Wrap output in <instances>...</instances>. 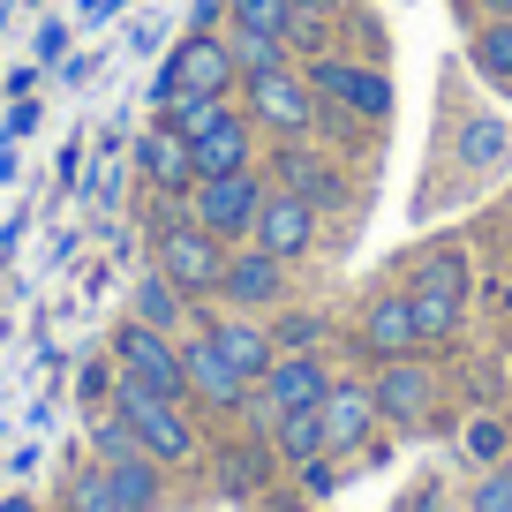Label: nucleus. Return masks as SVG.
<instances>
[{
	"label": "nucleus",
	"mask_w": 512,
	"mask_h": 512,
	"mask_svg": "<svg viewBox=\"0 0 512 512\" xmlns=\"http://www.w3.org/2000/svg\"><path fill=\"white\" fill-rule=\"evenodd\" d=\"M68 512H121L106 467H76V475H68Z\"/></svg>",
	"instance_id": "nucleus-25"
},
{
	"label": "nucleus",
	"mask_w": 512,
	"mask_h": 512,
	"mask_svg": "<svg viewBox=\"0 0 512 512\" xmlns=\"http://www.w3.org/2000/svg\"><path fill=\"white\" fill-rule=\"evenodd\" d=\"M241 76V61H234V38H219V31H189L174 46V61H166V76L151 83V98L159 106H174L181 91H204V98H226V83Z\"/></svg>",
	"instance_id": "nucleus-3"
},
{
	"label": "nucleus",
	"mask_w": 512,
	"mask_h": 512,
	"mask_svg": "<svg viewBox=\"0 0 512 512\" xmlns=\"http://www.w3.org/2000/svg\"><path fill=\"white\" fill-rule=\"evenodd\" d=\"M324 392H332V369L317 362V354H279L272 369H264V400L287 415V407H324Z\"/></svg>",
	"instance_id": "nucleus-14"
},
{
	"label": "nucleus",
	"mask_w": 512,
	"mask_h": 512,
	"mask_svg": "<svg viewBox=\"0 0 512 512\" xmlns=\"http://www.w3.org/2000/svg\"><path fill=\"white\" fill-rule=\"evenodd\" d=\"M317 332H324L317 317H287V324L272 332V347H279V354H309V339H317Z\"/></svg>",
	"instance_id": "nucleus-31"
},
{
	"label": "nucleus",
	"mask_w": 512,
	"mask_h": 512,
	"mask_svg": "<svg viewBox=\"0 0 512 512\" xmlns=\"http://www.w3.org/2000/svg\"><path fill=\"white\" fill-rule=\"evenodd\" d=\"M249 159H256V136H249V121H241V113H226V121H211L204 136H196V181L241 174Z\"/></svg>",
	"instance_id": "nucleus-16"
},
{
	"label": "nucleus",
	"mask_w": 512,
	"mask_h": 512,
	"mask_svg": "<svg viewBox=\"0 0 512 512\" xmlns=\"http://www.w3.org/2000/svg\"><path fill=\"white\" fill-rule=\"evenodd\" d=\"M264 181H256V166H241V174H211V181H196V211L189 219L204 226V234H219V241H241V234H256V211H264Z\"/></svg>",
	"instance_id": "nucleus-6"
},
{
	"label": "nucleus",
	"mask_w": 512,
	"mask_h": 512,
	"mask_svg": "<svg viewBox=\"0 0 512 512\" xmlns=\"http://www.w3.org/2000/svg\"><path fill=\"white\" fill-rule=\"evenodd\" d=\"M400 294H407V309H415L422 347H430V339H452V332H460V302H467V264H460V249L422 256L415 279H407Z\"/></svg>",
	"instance_id": "nucleus-1"
},
{
	"label": "nucleus",
	"mask_w": 512,
	"mask_h": 512,
	"mask_svg": "<svg viewBox=\"0 0 512 512\" xmlns=\"http://www.w3.org/2000/svg\"><path fill=\"white\" fill-rule=\"evenodd\" d=\"M475 68H482V76H512V16H490V23H482Z\"/></svg>",
	"instance_id": "nucleus-26"
},
{
	"label": "nucleus",
	"mask_w": 512,
	"mask_h": 512,
	"mask_svg": "<svg viewBox=\"0 0 512 512\" xmlns=\"http://www.w3.org/2000/svg\"><path fill=\"white\" fill-rule=\"evenodd\" d=\"M136 166H144V181H151V189H166V196L196 189V144L181 136V128H166V121L136 136Z\"/></svg>",
	"instance_id": "nucleus-12"
},
{
	"label": "nucleus",
	"mask_w": 512,
	"mask_h": 512,
	"mask_svg": "<svg viewBox=\"0 0 512 512\" xmlns=\"http://www.w3.org/2000/svg\"><path fill=\"white\" fill-rule=\"evenodd\" d=\"M234 61H241V76L287 68V61H279V38H272V31H234Z\"/></svg>",
	"instance_id": "nucleus-28"
},
{
	"label": "nucleus",
	"mask_w": 512,
	"mask_h": 512,
	"mask_svg": "<svg viewBox=\"0 0 512 512\" xmlns=\"http://www.w3.org/2000/svg\"><path fill=\"white\" fill-rule=\"evenodd\" d=\"M497 302H505V309H512V279H505V294H497Z\"/></svg>",
	"instance_id": "nucleus-35"
},
{
	"label": "nucleus",
	"mask_w": 512,
	"mask_h": 512,
	"mask_svg": "<svg viewBox=\"0 0 512 512\" xmlns=\"http://www.w3.org/2000/svg\"><path fill=\"white\" fill-rule=\"evenodd\" d=\"M136 324H151V332H174V324H181V287L166 272L136 279Z\"/></svg>",
	"instance_id": "nucleus-21"
},
{
	"label": "nucleus",
	"mask_w": 512,
	"mask_h": 512,
	"mask_svg": "<svg viewBox=\"0 0 512 512\" xmlns=\"http://www.w3.org/2000/svg\"><path fill=\"white\" fill-rule=\"evenodd\" d=\"M272 166H279V181H287L294 196H309V204H339V196H347V189H339V174L317 159V151H302V144H287Z\"/></svg>",
	"instance_id": "nucleus-19"
},
{
	"label": "nucleus",
	"mask_w": 512,
	"mask_h": 512,
	"mask_svg": "<svg viewBox=\"0 0 512 512\" xmlns=\"http://www.w3.org/2000/svg\"><path fill=\"white\" fill-rule=\"evenodd\" d=\"M226 8H234V31H272V38L294 31V0H226Z\"/></svg>",
	"instance_id": "nucleus-24"
},
{
	"label": "nucleus",
	"mask_w": 512,
	"mask_h": 512,
	"mask_svg": "<svg viewBox=\"0 0 512 512\" xmlns=\"http://www.w3.org/2000/svg\"><path fill=\"white\" fill-rule=\"evenodd\" d=\"M272 445H279V460H294V467L324 460V407H287V415L272 422Z\"/></svg>",
	"instance_id": "nucleus-20"
},
{
	"label": "nucleus",
	"mask_w": 512,
	"mask_h": 512,
	"mask_svg": "<svg viewBox=\"0 0 512 512\" xmlns=\"http://www.w3.org/2000/svg\"><path fill=\"white\" fill-rule=\"evenodd\" d=\"M482 8H490V16H512V0H482Z\"/></svg>",
	"instance_id": "nucleus-34"
},
{
	"label": "nucleus",
	"mask_w": 512,
	"mask_h": 512,
	"mask_svg": "<svg viewBox=\"0 0 512 512\" xmlns=\"http://www.w3.org/2000/svg\"><path fill=\"white\" fill-rule=\"evenodd\" d=\"M159 272L174 279L181 294H219V279H226V241L204 234L196 219H166V226H159Z\"/></svg>",
	"instance_id": "nucleus-5"
},
{
	"label": "nucleus",
	"mask_w": 512,
	"mask_h": 512,
	"mask_svg": "<svg viewBox=\"0 0 512 512\" xmlns=\"http://www.w3.org/2000/svg\"><path fill=\"white\" fill-rule=\"evenodd\" d=\"M347 106L362 113V121H384V106H392V83H384V76H369V68H354V91H347Z\"/></svg>",
	"instance_id": "nucleus-29"
},
{
	"label": "nucleus",
	"mask_w": 512,
	"mask_h": 512,
	"mask_svg": "<svg viewBox=\"0 0 512 512\" xmlns=\"http://www.w3.org/2000/svg\"><path fill=\"white\" fill-rule=\"evenodd\" d=\"M113 362H121L128 384H144V392H159V400H189V369H181V347L166 332H151V324L128 317L121 332H113Z\"/></svg>",
	"instance_id": "nucleus-4"
},
{
	"label": "nucleus",
	"mask_w": 512,
	"mask_h": 512,
	"mask_svg": "<svg viewBox=\"0 0 512 512\" xmlns=\"http://www.w3.org/2000/svg\"><path fill=\"white\" fill-rule=\"evenodd\" d=\"M106 482H113V497H121V512H159V497H166L159 460H151V452H128V460H113Z\"/></svg>",
	"instance_id": "nucleus-18"
},
{
	"label": "nucleus",
	"mask_w": 512,
	"mask_h": 512,
	"mask_svg": "<svg viewBox=\"0 0 512 512\" xmlns=\"http://www.w3.org/2000/svg\"><path fill=\"white\" fill-rule=\"evenodd\" d=\"M362 347L377 354V362H400V354H415V347H422L407 294H384V302H369V317H362Z\"/></svg>",
	"instance_id": "nucleus-15"
},
{
	"label": "nucleus",
	"mask_w": 512,
	"mask_h": 512,
	"mask_svg": "<svg viewBox=\"0 0 512 512\" xmlns=\"http://www.w3.org/2000/svg\"><path fill=\"white\" fill-rule=\"evenodd\" d=\"M91 445H98V460H128V452H144V445H136V430H128V415H121V407H106V415H98L91 422Z\"/></svg>",
	"instance_id": "nucleus-27"
},
{
	"label": "nucleus",
	"mask_w": 512,
	"mask_h": 512,
	"mask_svg": "<svg viewBox=\"0 0 512 512\" xmlns=\"http://www.w3.org/2000/svg\"><path fill=\"white\" fill-rule=\"evenodd\" d=\"M181 369H189V392H196L204 407H226V415H241V407H249V377H241V369L211 347V332L181 347Z\"/></svg>",
	"instance_id": "nucleus-10"
},
{
	"label": "nucleus",
	"mask_w": 512,
	"mask_h": 512,
	"mask_svg": "<svg viewBox=\"0 0 512 512\" xmlns=\"http://www.w3.org/2000/svg\"><path fill=\"white\" fill-rule=\"evenodd\" d=\"M226 113H234V106H226V98H204V91H181L174 106H166V128H181V136H189V144H196V136H204L211 121H226Z\"/></svg>",
	"instance_id": "nucleus-23"
},
{
	"label": "nucleus",
	"mask_w": 512,
	"mask_h": 512,
	"mask_svg": "<svg viewBox=\"0 0 512 512\" xmlns=\"http://www.w3.org/2000/svg\"><path fill=\"white\" fill-rule=\"evenodd\" d=\"M211 347H219V354H226V362H234V369H241L249 384H264V369L279 362L272 332H264L256 317H226V324H211Z\"/></svg>",
	"instance_id": "nucleus-17"
},
{
	"label": "nucleus",
	"mask_w": 512,
	"mask_h": 512,
	"mask_svg": "<svg viewBox=\"0 0 512 512\" xmlns=\"http://www.w3.org/2000/svg\"><path fill=\"white\" fill-rule=\"evenodd\" d=\"M0 512H38V505H31V497H0Z\"/></svg>",
	"instance_id": "nucleus-33"
},
{
	"label": "nucleus",
	"mask_w": 512,
	"mask_h": 512,
	"mask_svg": "<svg viewBox=\"0 0 512 512\" xmlns=\"http://www.w3.org/2000/svg\"><path fill=\"white\" fill-rule=\"evenodd\" d=\"M369 430H377V392L354 377H332V392H324V452L369 445Z\"/></svg>",
	"instance_id": "nucleus-11"
},
{
	"label": "nucleus",
	"mask_w": 512,
	"mask_h": 512,
	"mask_svg": "<svg viewBox=\"0 0 512 512\" xmlns=\"http://www.w3.org/2000/svg\"><path fill=\"white\" fill-rule=\"evenodd\" d=\"M467 512H512V467L482 475V482H475V497H467Z\"/></svg>",
	"instance_id": "nucleus-30"
},
{
	"label": "nucleus",
	"mask_w": 512,
	"mask_h": 512,
	"mask_svg": "<svg viewBox=\"0 0 512 512\" xmlns=\"http://www.w3.org/2000/svg\"><path fill=\"white\" fill-rule=\"evenodd\" d=\"M505 151H512V136H505V121H490V113L460 128V166H497Z\"/></svg>",
	"instance_id": "nucleus-22"
},
{
	"label": "nucleus",
	"mask_w": 512,
	"mask_h": 512,
	"mask_svg": "<svg viewBox=\"0 0 512 512\" xmlns=\"http://www.w3.org/2000/svg\"><path fill=\"white\" fill-rule=\"evenodd\" d=\"M113 407L128 415L136 445H144L159 467H181V460H196V422L181 415V400H159V392H144V384H128V377H121Z\"/></svg>",
	"instance_id": "nucleus-2"
},
{
	"label": "nucleus",
	"mask_w": 512,
	"mask_h": 512,
	"mask_svg": "<svg viewBox=\"0 0 512 512\" xmlns=\"http://www.w3.org/2000/svg\"><path fill=\"white\" fill-rule=\"evenodd\" d=\"M219 294H226L234 309H272V302H287V264H279V256H264V249H241V256H226Z\"/></svg>",
	"instance_id": "nucleus-13"
},
{
	"label": "nucleus",
	"mask_w": 512,
	"mask_h": 512,
	"mask_svg": "<svg viewBox=\"0 0 512 512\" xmlns=\"http://www.w3.org/2000/svg\"><path fill=\"white\" fill-rule=\"evenodd\" d=\"M249 106H256V128H272L287 144H302L309 128H317V91H309V76H287V68L249 76Z\"/></svg>",
	"instance_id": "nucleus-7"
},
{
	"label": "nucleus",
	"mask_w": 512,
	"mask_h": 512,
	"mask_svg": "<svg viewBox=\"0 0 512 512\" xmlns=\"http://www.w3.org/2000/svg\"><path fill=\"white\" fill-rule=\"evenodd\" d=\"M309 241H317V204L294 196V189H272V196H264V211H256V249L279 256V264H294Z\"/></svg>",
	"instance_id": "nucleus-9"
},
{
	"label": "nucleus",
	"mask_w": 512,
	"mask_h": 512,
	"mask_svg": "<svg viewBox=\"0 0 512 512\" xmlns=\"http://www.w3.org/2000/svg\"><path fill=\"white\" fill-rule=\"evenodd\" d=\"M377 415L384 422H400V430H415V422H430V407H437V377L415 362V354H400V362H384L377 369Z\"/></svg>",
	"instance_id": "nucleus-8"
},
{
	"label": "nucleus",
	"mask_w": 512,
	"mask_h": 512,
	"mask_svg": "<svg viewBox=\"0 0 512 512\" xmlns=\"http://www.w3.org/2000/svg\"><path fill=\"white\" fill-rule=\"evenodd\" d=\"M467 445H475V460H497V452H505V430H497V422H475Z\"/></svg>",
	"instance_id": "nucleus-32"
},
{
	"label": "nucleus",
	"mask_w": 512,
	"mask_h": 512,
	"mask_svg": "<svg viewBox=\"0 0 512 512\" xmlns=\"http://www.w3.org/2000/svg\"><path fill=\"white\" fill-rule=\"evenodd\" d=\"M505 369H512V347H505Z\"/></svg>",
	"instance_id": "nucleus-36"
}]
</instances>
